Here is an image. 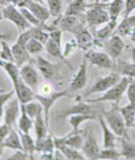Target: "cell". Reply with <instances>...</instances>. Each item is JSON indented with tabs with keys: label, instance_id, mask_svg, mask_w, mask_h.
Segmentation results:
<instances>
[{
	"label": "cell",
	"instance_id": "obj_1",
	"mask_svg": "<svg viewBox=\"0 0 135 160\" xmlns=\"http://www.w3.org/2000/svg\"><path fill=\"white\" fill-rule=\"evenodd\" d=\"M3 70L7 72L8 77L12 80L16 96L19 99L20 104H27L29 102H32L33 99H35L34 90L24 81V79L19 73V68L14 62L5 61Z\"/></svg>",
	"mask_w": 135,
	"mask_h": 160
},
{
	"label": "cell",
	"instance_id": "obj_2",
	"mask_svg": "<svg viewBox=\"0 0 135 160\" xmlns=\"http://www.w3.org/2000/svg\"><path fill=\"white\" fill-rule=\"evenodd\" d=\"M104 2H96L91 5H87L88 10L84 14V20L89 28H96L97 26L107 24L110 20V16L108 10L105 9Z\"/></svg>",
	"mask_w": 135,
	"mask_h": 160
},
{
	"label": "cell",
	"instance_id": "obj_3",
	"mask_svg": "<svg viewBox=\"0 0 135 160\" xmlns=\"http://www.w3.org/2000/svg\"><path fill=\"white\" fill-rule=\"evenodd\" d=\"M101 116L105 118L108 126L118 138L127 137V126L125 124L123 115L119 111L118 104H113L110 109L103 112Z\"/></svg>",
	"mask_w": 135,
	"mask_h": 160
},
{
	"label": "cell",
	"instance_id": "obj_4",
	"mask_svg": "<svg viewBox=\"0 0 135 160\" xmlns=\"http://www.w3.org/2000/svg\"><path fill=\"white\" fill-rule=\"evenodd\" d=\"M105 111V107L101 105V103H90V102H78L75 105L70 106L68 108L63 109L58 114L59 118H66L68 116L75 114H89L98 117L103 115V112Z\"/></svg>",
	"mask_w": 135,
	"mask_h": 160
},
{
	"label": "cell",
	"instance_id": "obj_5",
	"mask_svg": "<svg viewBox=\"0 0 135 160\" xmlns=\"http://www.w3.org/2000/svg\"><path fill=\"white\" fill-rule=\"evenodd\" d=\"M131 81H132V78L124 76L116 85H114L112 88L108 89L107 92H105V94H104L103 96L96 98V99H89V100H87V102H90V103L112 102L113 104H119L124 92H126V89Z\"/></svg>",
	"mask_w": 135,
	"mask_h": 160
},
{
	"label": "cell",
	"instance_id": "obj_6",
	"mask_svg": "<svg viewBox=\"0 0 135 160\" xmlns=\"http://www.w3.org/2000/svg\"><path fill=\"white\" fill-rule=\"evenodd\" d=\"M121 79H122L121 74L116 71L112 72V73H109L108 76H106V77L99 78V79H98L97 81L88 89V92H84L82 97L87 98V97H89L90 95L96 94V92H107L108 89H110L114 85H116Z\"/></svg>",
	"mask_w": 135,
	"mask_h": 160
},
{
	"label": "cell",
	"instance_id": "obj_7",
	"mask_svg": "<svg viewBox=\"0 0 135 160\" xmlns=\"http://www.w3.org/2000/svg\"><path fill=\"white\" fill-rule=\"evenodd\" d=\"M53 25L59 27L62 32H69L73 35L78 34L81 29H84L86 27L84 23L78 18V16H73V15L60 16V17H58V19L55 20Z\"/></svg>",
	"mask_w": 135,
	"mask_h": 160
},
{
	"label": "cell",
	"instance_id": "obj_8",
	"mask_svg": "<svg viewBox=\"0 0 135 160\" xmlns=\"http://www.w3.org/2000/svg\"><path fill=\"white\" fill-rule=\"evenodd\" d=\"M1 12H2L3 18L14 23L20 31H25V29L32 27V25L25 19V17L22 15L20 10L15 5L9 3V5H7V6H5L1 9Z\"/></svg>",
	"mask_w": 135,
	"mask_h": 160
},
{
	"label": "cell",
	"instance_id": "obj_9",
	"mask_svg": "<svg viewBox=\"0 0 135 160\" xmlns=\"http://www.w3.org/2000/svg\"><path fill=\"white\" fill-rule=\"evenodd\" d=\"M70 92L66 90H61V92H53L52 94L47 95V96H43V95H35V99L37 100L41 105L43 106V112H44V118H45L46 125L49 126V112L50 108L54 105L56 100H59L62 97H66L69 96Z\"/></svg>",
	"mask_w": 135,
	"mask_h": 160
},
{
	"label": "cell",
	"instance_id": "obj_10",
	"mask_svg": "<svg viewBox=\"0 0 135 160\" xmlns=\"http://www.w3.org/2000/svg\"><path fill=\"white\" fill-rule=\"evenodd\" d=\"M36 64L40 70L42 77L45 80H53L58 77L62 69V63H51L46 59L42 57H37L36 59Z\"/></svg>",
	"mask_w": 135,
	"mask_h": 160
},
{
	"label": "cell",
	"instance_id": "obj_11",
	"mask_svg": "<svg viewBox=\"0 0 135 160\" xmlns=\"http://www.w3.org/2000/svg\"><path fill=\"white\" fill-rule=\"evenodd\" d=\"M84 58L88 62L101 69H114V66H115V63L112 61V58L104 52L88 51L84 54Z\"/></svg>",
	"mask_w": 135,
	"mask_h": 160
},
{
	"label": "cell",
	"instance_id": "obj_12",
	"mask_svg": "<svg viewBox=\"0 0 135 160\" xmlns=\"http://www.w3.org/2000/svg\"><path fill=\"white\" fill-rule=\"evenodd\" d=\"M87 83V59L84 57V60L81 62L79 70L77 73L73 76L69 87H68V92H75L82 89Z\"/></svg>",
	"mask_w": 135,
	"mask_h": 160
},
{
	"label": "cell",
	"instance_id": "obj_13",
	"mask_svg": "<svg viewBox=\"0 0 135 160\" xmlns=\"http://www.w3.org/2000/svg\"><path fill=\"white\" fill-rule=\"evenodd\" d=\"M19 103V99L16 96L15 98H10L5 106V123L8 124L10 128H14L18 118V113L20 111Z\"/></svg>",
	"mask_w": 135,
	"mask_h": 160
},
{
	"label": "cell",
	"instance_id": "obj_14",
	"mask_svg": "<svg viewBox=\"0 0 135 160\" xmlns=\"http://www.w3.org/2000/svg\"><path fill=\"white\" fill-rule=\"evenodd\" d=\"M19 73L22 78L24 79L27 85H28L33 90H36L40 85V76H38L37 71L34 69V67L28 63V64H24L19 68Z\"/></svg>",
	"mask_w": 135,
	"mask_h": 160
},
{
	"label": "cell",
	"instance_id": "obj_15",
	"mask_svg": "<svg viewBox=\"0 0 135 160\" xmlns=\"http://www.w3.org/2000/svg\"><path fill=\"white\" fill-rule=\"evenodd\" d=\"M81 150H82V153L84 154V157H86L87 159H91V160L99 159L100 149H99L97 140H96L95 137L92 135V133H89V134L87 135Z\"/></svg>",
	"mask_w": 135,
	"mask_h": 160
},
{
	"label": "cell",
	"instance_id": "obj_16",
	"mask_svg": "<svg viewBox=\"0 0 135 160\" xmlns=\"http://www.w3.org/2000/svg\"><path fill=\"white\" fill-rule=\"evenodd\" d=\"M105 49L112 59H118L124 50V42L119 35H113L105 44Z\"/></svg>",
	"mask_w": 135,
	"mask_h": 160
},
{
	"label": "cell",
	"instance_id": "obj_17",
	"mask_svg": "<svg viewBox=\"0 0 135 160\" xmlns=\"http://www.w3.org/2000/svg\"><path fill=\"white\" fill-rule=\"evenodd\" d=\"M12 55H14V63L18 68L24 66L26 62H31V57L26 49L25 44L16 41V43L12 46Z\"/></svg>",
	"mask_w": 135,
	"mask_h": 160
},
{
	"label": "cell",
	"instance_id": "obj_18",
	"mask_svg": "<svg viewBox=\"0 0 135 160\" xmlns=\"http://www.w3.org/2000/svg\"><path fill=\"white\" fill-rule=\"evenodd\" d=\"M98 121H99V124L101 126V130H103V146L104 148H112V147H115V142L117 140L116 134L113 132V130L110 129L108 124L106 123V121L103 116L98 117Z\"/></svg>",
	"mask_w": 135,
	"mask_h": 160
},
{
	"label": "cell",
	"instance_id": "obj_19",
	"mask_svg": "<svg viewBox=\"0 0 135 160\" xmlns=\"http://www.w3.org/2000/svg\"><path fill=\"white\" fill-rule=\"evenodd\" d=\"M32 128H34V120L26 113L24 104H20V115L18 117V129H19L20 132L29 133Z\"/></svg>",
	"mask_w": 135,
	"mask_h": 160
},
{
	"label": "cell",
	"instance_id": "obj_20",
	"mask_svg": "<svg viewBox=\"0 0 135 160\" xmlns=\"http://www.w3.org/2000/svg\"><path fill=\"white\" fill-rule=\"evenodd\" d=\"M2 143L5 148L12 149V150H23L22 141H20V135L16 130H14V128L10 130L8 135L5 138Z\"/></svg>",
	"mask_w": 135,
	"mask_h": 160
},
{
	"label": "cell",
	"instance_id": "obj_21",
	"mask_svg": "<svg viewBox=\"0 0 135 160\" xmlns=\"http://www.w3.org/2000/svg\"><path fill=\"white\" fill-rule=\"evenodd\" d=\"M122 144V157L125 159L134 160L135 159V143L132 140H129L128 135L127 137L118 138Z\"/></svg>",
	"mask_w": 135,
	"mask_h": 160
},
{
	"label": "cell",
	"instance_id": "obj_22",
	"mask_svg": "<svg viewBox=\"0 0 135 160\" xmlns=\"http://www.w3.org/2000/svg\"><path fill=\"white\" fill-rule=\"evenodd\" d=\"M84 142V138L82 137V131H78V132L71 131L69 134L65 135V143L64 144L79 150V149L82 148Z\"/></svg>",
	"mask_w": 135,
	"mask_h": 160
},
{
	"label": "cell",
	"instance_id": "obj_23",
	"mask_svg": "<svg viewBox=\"0 0 135 160\" xmlns=\"http://www.w3.org/2000/svg\"><path fill=\"white\" fill-rule=\"evenodd\" d=\"M87 1L88 0H72L66 8L64 15H73V16H81L86 12Z\"/></svg>",
	"mask_w": 135,
	"mask_h": 160
},
{
	"label": "cell",
	"instance_id": "obj_24",
	"mask_svg": "<svg viewBox=\"0 0 135 160\" xmlns=\"http://www.w3.org/2000/svg\"><path fill=\"white\" fill-rule=\"evenodd\" d=\"M45 50L50 55H52L53 58L58 59L59 61L65 62V58L63 55V52L61 51V45L59 43H56L54 40L49 38L45 43Z\"/></svg>",
	"mask_w": 135,
	"mask_h": 160
},
{
	"label": "cell",
	"instance_id": "obj_25",
	"mask_svg": "<svg viewBox=\"0 0 135 160\" xmlns=\"http://www.w3.org/2000/svg\"><path fill=\"white\" fill-rule=\"evenodd\" d=\"M54 139H53V135L50 133L45 137L43 143V150H42V156H41V159H54Z\"/></svg>",
	"mask_w": 135,
	"mask_h": 160
},
{
	"label": "cell",
	"instance_id": "obj_26",
	"mask_svg": "<svg viewBox=\"0 0 135 160\" xmlns=\"http://www.w3.org/2000/svg\"><path fill=\"white\" fill-rule=\"evenodd\" d=\"M75 40H77L78 46L84 50L89 49L90 46L95 43L94 40H92V36L90 35L89 31L86 27L84 29H81L78 34H75Z\"/></svg>",
	"mask_w": 135,
	"mask_h": 160
},
{
	"label": "cell",
	"instance_id": "obj_27",
	"mask_svg": "<svg viewBox=\"0 0 135 160\" xmlns=\"http://www.w3.org/2000/svg\"><path fill=\"white\" fill-rule=\"evenodd\" d=\"M119 111L123 115L127 129L135 128V106L132 104H127L123 107H119Z\"/></svg>",
	"mask_w": 135,
	"mask_h": 160
},
{
	"label": "cell",
	"instance_id": "obj_28",
	"mask_svg": "<svg viewBox=\"0 0 135 160\" xmlns=\"http://www.w3.org/2000/svg\"><path fill=\"white\" fill-rule=\"evenodd\" d=\"M97 118L94 115H89V114H75V115H71L69 116V123L72 126V131L73 132H78L80 131V125L84 122L87 121H91Z\"/></svg>",
	"mask_w": 135,
	"mask_h": 160
},
{
	"label": "cell",
	"instance_id": "obj_29",
	"mask_svg": "<svg viewBox=\"0 0 135 160\" xmlns=\"http://www.w3.org/2000/svg\"><path fill=\"white\" fill-rule=\"evenodd\" d=\"M114 71L118 72L119 74L126 76L129 78H135V63H128L125 61L118 62V64L114 66Z\"/></svg>",
	"mask_w": 135,
	"mask_h": 160
},
{
	"label": "cell",
	"instance_id": "obj_30",
	"mask_svg": "<svg viewBox=\"0 0 135 160\" xmlns=\"http://www.w3.org/2000/svg\"><path fill=\"white\" fill-rule=\"evenodd\" d=\"M124 5H125L124 0H113L108 5V12L112 22H115V23L117 22V18L124 10Z\"/></svg>",
	"mask_w": 135,
	"mask_h": 160
},
{
	"label": "cell",
	"instance_id": "obj_31",
	"mask_svg": "<svg viewBox=\"0 0 135 160\" xmlns=\"http://www.w3.org/2000/svg\"><path fill=\"white\" fill-rule=\"evenodd\" d=\"M19 135L20 141H22V146H23V150L31 156V159H34L33 153L35 152V141L29 135V133H24V132L19 131Z\"/></svg>",
	"mask_w": 135,
	"mask_h": 160
},
{
	"label": "cell",
	"instance_id": "obj_32",
	"mask_svg": "<svg viewBox=\"0 0 135 160\" xmlns=\"http://www.w3.org/2000/svg\"><path fill=\"white\" fill-rule=\"evenodd\" d=\"M56 150H60V151L62 152V154L65 157V159H69V160H84L86 159L84 154L78 151V149L71 148V147L65 146V144L59 147Z\"/></svg>",
	"mask_w": 135,
	"mask_h": 160
},
{
	"label": "cell",
	"instance_id": "obj_33",
	"mask_svg": "<svg viewBox=\"0 0 135 160\" xmlns=\"http://www.w3.org/2000/svg\"><path fill=\"white\" fill-rule=\"evenodd\" d=\"M25 46L29 54H33V55L40 54L41 52L44 50L43 43H42L41 41L36 40V38H31V40H28L26 42Z\"/></svg>",
	"mask_w": 135,
	"mask_h": 160
},
{
	"label": "cell",
	"instance_id": "obj_34",
	"mask_svg": "<svg viewBox=\"0 0 135 160\" xmlns=\"http://www.w3.org/2000/svg\"><path fill=\"white\" fill-rule=\"evenodd\" d=\"M121 157H122V153L116 150L115 147H112V148H104L103 150H100V153H99V159L117 160Z\"/></svg>",
	"mask_w": 135,
	"mask_h": 160
},
{
	"label": "cell",
	"instance_id": "obj_35",
	"mask_svg": "<svg viewBox=\"0 0 135 160\" xmlns=\"http://www.w3.org/2000/svg\"><path fill=\"white\" fill-rule=\"evenodd\" d=\"M26 109V113L32 117L33 120H35V117L38 114L43 113V106L41 105V103H34V102H29L27 104H24Z\"/></svg>",
	"mask_w": 135,
	"mask_h": 160
},
{
	"label": "cell",
	"instance_id": "obj_36",
	"mask_svg": "<svg viewBox=\"0 0 135 160\" xmlns=\"http://www.w3.org/2000/svg\"><path fill=\"white\" fill-rule=\"evenodd\" d=\"M115 26H116L115 22L109 20L104 28H100L99 31H97L96 35H97V37L99 38V40H106L107 37H110L113 31H114V28H115Z\"/></svg>",
	"mask_w": 135,
	"mask_h": 160
},
{
	"label": "cell",
	"instance_id": "obj_37",
	"mask_svg": "<svg viewBox=\"0 0 135 160\" xmlns=\"http://www.w3.org/2000/svg\"><path fill=\"white\" fill-rule=\"evenodd\" d=\"M49 5V10L51 16L53 17H60L62 12V1L61 0H46Z\"/></svg>",
	"mask_w": 135,
	"mask_h": 160
},
{
	"label": "cell",
	"instance_id": "obj_38",
	"mask_svg": "<svg viewBox=\"0 0 135 160\" xmlns=\"http://www.w3.org/2000/svg\"><path fill=\"white\" fill-rule=\"evenodd\" d=\"M0 44H1V51H0V57H1V59H2L3 61H7V62H14V55H12V48H10L5 41H1Z\"/></svg>",
	"mask_w": 135,
	"mask_h": 160
},
{
	"label": "cell",
	"instance_id": "obj_39",
	"mask_svg": "<svg viewBox=\"0 0 135 160\" xmlns=\"http://www.w3.org/2000/svg\"><path fill=\"white\" fill-rule=\"evenodd\" d=\"M20 12H22V15H23L24 17H25V19L28 22L29 24L32 26H38V27H41V26H43V23H41L40 20L37 19V18L35 17V15L33 14L29 9L27 8H19Z\"/></svg>",
	"mask_w": 135,
	"mask_h": 160
},
{
	"label": "cell",
	"instance_id": "obj_40",
	"mask_svg": "<svg viewBox=\"0 0 135 160\" xmlns=\"http://www.w3.org/2000/svg\"><path fill=\"white\" fill-rule=\"evenodd\" d=\"M14 94H16V92H15V89L14 90H10V92H1V94H0V118H1L3 115L5 106H6L7 102L14 96Z\"/></svg>",
	"mask_w": 135,
	"mask_h": 160
},
{
	"label": "cell",
	"instance_id": "obj_41",
	"mask_svg": "<svg viewBox=\"0 0 135 160\" xmlns=\"http://www.w3.org/2000/svg\"><path fill=\"white\" fill-rule=\"evenodd\" d=\"M79 46H78L77 43V40H70L69 42H66L65 45H64V49H63V55L64 58H68L69 55H71L75 50L78 49Z\"/></svg>",
	"mask_w": 135,
	"mask_h": 160
},
{
	"label": "cell",
	"instance_id": "obj_42",
	"mask_svg": "<svg viewBox=\"0 0 135 160\" xmlns=\"http://www.w3.org/2000/svg\"><path fill=\"white\" fill-rule=\"evenodd\" d=\"M135 9V0H125V5H124V10H123V16L124 18L128 17L131 12Z\"/></svg>",
	"mask_w": 135,
	"mask_h": 160
},
{
	"label": "cell",
	"instance_id": "obj_43",
	"mask_svg": "<svg viewBox=\"0 0 135 160\" xmlns=\"http://www.w3.org/2000/svg\"><path fill=\"white\" fill-rule=\"evenodd\" d=\"M126 94H127V98L129 100V104L135 106V81H131L126 89Z\"/></svg>",
	"mask_w": 135,
	"mask_h": 160
},
{
	"label": "cell",
	"instance_id": "obj_44",
	"mask_svg": "<svg viewBox=\"0 0 135 160\" xmlns=\"http://www.w3.org/2000/svg\"><path fill=\"white\" fill-rule=\"evenodd\" d=\"M7 159L8 160H26V159H31V156H29L27 152L24 151V150H16V153H14L9 158H7Z\"/></svg>",
	"mask_w": 135,
	"mask_h": 160
},
{
	"label": "cell",
	"instance_id": "obj_45",
	"mask_svg": "<svg viewBox=\"0 0 135 160\" xmlns=\"http://www.w3.org/2000/svg\"><path fill=\"white\" fill-rule=\"evenodd\" d=\"M38 92H40V95H43V96H47V95L52 94L53 92H55L53 86H52L50 82H44L41 85V87L38 88Z\"/></svg>",
	"mask_w": 135,
	"mask_h": 160
},
{
	"label": "cell",
	"instance_id": "obj_46",
	"mask_svg": "<svg viewBox=\"0 0 135 160\" xmlns=\"http://www.w3.org/2000/svg\"><path fill=\"white\" fill-rule=\"evenodd\" d=\"M49 35H50V38L54 40L56 43H59L61 45V36H62V31H61L59 27H56V28L50 31Z\"/></svg>",
	"mask_w": 135,
	"mask_h": 160
},
{
	"label": "cell",
	"instance_id": "obj_47",
	"mask_svg": "<svg viewBox=\"0 0 135 160\" xmlns=\"http://www.w3.org/2000/svg\"><path fill=\"white\" fill-rule=\"evenodd\" d=\"M12 128L8 125V124L3 123L2 125H0V143H2L3 140H5V138L8 135V133L10 132Z\"/></svg>",
	"mask_w": 135,
	"mask_h": 160
},
{
	"label": "cell",
	"instance_id": "obj_48",
	"mask_svg": "<svg viewBox=\"0 0 135 160\" xmlns=\"http://www.w3.org/2000/svg\"><path fill=\"white\" fill-rule=\"evenodd\" d=\"M131 40L133 41V42H135V26L133 27V29H132V33H131Z\"/></svg>",
	"mask_w": 135,
	"mask_h": 160
},
{
	"label": "cell",
	"instance_id": "obj_49",
	"mask_svg": "<svg viewBox=\"0 0 135 160\" xmlns=\"http://www.w3.org/2000/svg\"><path fill=\"white\" fill-rule=\"evenodd\" d=\"M131 55H132V62L135 63V48L131 50Z\"/></svg>",
	"mask_w": 135,
	"mask_h": 160
},
{
	"label": "cell",
	"instance_id": "obj_50",
	"mask_svg": "<svg viewBox=\"0 0 135 160\" xmlns=\"http://www.w3.org/2000/svg\"><path fill=\"white\" fill-rule=\"evenodd\" d=\"M3 149H5V146H3V143H0V156L3 153Z\"/></svg>",
	"mask_w": 135,
	"mask_h": 160
},
{
	"label": "cell",
	"instance_id": "obj_51",
	"mask_svg": "<svg viewBox=\"0 0 135 160\" xmlns=\"http://www.w3.org/2000/svg\"><path fill=\"white\" fill-rule=\"evenodd\" d=\"M0 5H8V0H0Z\"/></svg>",
	"mask_w": 135,
	"mask_h": 160
},
{
	"label": "cell",
	"instance_id": "obj_52",
	"mask_svg": "<svg viewBox=\"0 0 135 160\" xmlns=\"http://www.w3.org/2000/svg\"><path fill=\"white\" fill-rule=\"evenodd\" d=\"M3 63H5V61L1 59V57H0V67H1V68H3Z\"/></svg>",
	"mask_w": 135,
	"mask_h": 160
},
{
	"label": "cell",
	"instance_id": "obj_53",
	"mask_svg": "<svg viewBox=\"0 0 135 160\" xmlns=\"http://www.w3.org/2000/svg\"><path fill=\"white\" fill-rule=\"evenodd\" d=\"M3 19V16H2V12H1V9H0V22Z\"/></svg>",
	"mask_w": 135,
	"mask_h": 160
},
{
	"label": "cell",
	"instance_id": "obj_54",
	"mask_svg": "<svg viewBox=\"0 0 135 160\" xmlns=\"http://www.w3.org/2000/svg\"><path fill=\"white\" fill-rule=\"evenodd\" d=\"M109 1H112V0H101V2H104V3H108Z\"/></svg>",
	"mask_w": 135,
	"mask_h": 160
},
{
	"label": "cell",
	"instance_id": "obj_55",
	"mask_svg": "<svg viewBox=\"0 0 135 160\" xmlns=\"http://www.w3.org/2000/svg\"><path fill=\"white\" fill-rule=\"evenodd\" d=\"M0 122H1V118H0Z\"/></svg>",
	"mask_w": 135,
	"mask_h": 160
},
{
	"label": "cell",
	"instance_id": "obj_56",
	"mask_svg": "<svg viewBox=\"0 0 135 160\" xmlns=\"http://www.w3.org/2000/svg\"><path fill=\"white\" fill-rule=\"evenodd\" d=\"M35 1H38V0H35Z\"/></svg>",
	"mask_w": 135,
	"mask_h": 160
},
{
	"label": "cell",
	"instance_id": "obj_57",
	"mask_svg": "<svg viewBox=\"0 0 135 160\" xmlns=\"http://www.w3.org/2000/svg\"><path fill=\"white\" fill-rule=\"evenodd\" d=\"M40 1H41V0H40Z\"/></svg>",
	"mask_w": 135,
	"mask_h": 160
}]
</instances>
